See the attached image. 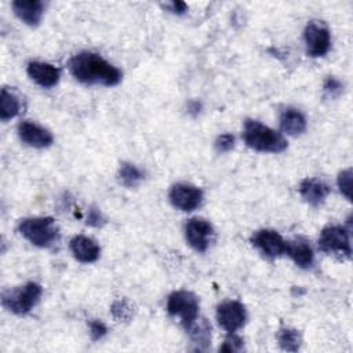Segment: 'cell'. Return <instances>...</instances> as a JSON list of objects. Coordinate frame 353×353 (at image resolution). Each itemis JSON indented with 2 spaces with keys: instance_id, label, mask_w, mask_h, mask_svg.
Listing matches in <instances>:
<instances>
[{
  "instance_id": "13",
  "label": "cell",
  "mask_w": 353,
  "mask_h": 353,
  "mask_svg": "<svg viewBox=\"0 0 353 353\" xmlns=\"http://www.w3.org/2000/svg\"><path fill=\"white\" fill-rule=\"evenodd\" d=\"M26 72L29 77L43 88H51L58 84L61 79V70L47 62L33 61L28 63Z\"/></svg>"
},
{
  "instance_id": "18",
  "label": "cell",
  "mask_w": 353,
  "mask_h": 353,
  "mask_svg": "<svg viewBox=\"0 0 353 353\" xmlns=\"http://www.w3.org/2000/svg\"><path fill=\"white\" fill-rule=\"evenodd\" d=\"M280 127L283 132L296 137L306 130V117L303 113L295 108H287L280 114Z\"/></svg>"
},
{
  "instance_id": "5",
  "label": "cell",
  "mask_w": 353,
  "mask_h": 353,
  "mask_svg": "<svg viewBox=\"0 0 353 353\" xmlns=\"http://www.w3.org/2000/svg\"><path fill=\"white\" fill-rule=\"evenodd\" d=\"M319 248L325 254L338 255L341 258L352 256V245L349 229L341 225L325 226L319 236Z\"/></svg>"
},
{
  "instance_id": "7",
  "label": "cell",
  "mask_w": 353,
  "mask_h": 353,
  "mask_svg": "<svg viewBox=\"0 0 353 353\" xmlns=\"http://www.w3.org/2000/svg\"><path fill=\"white\" fill-rule=\"evenodd\" d=\"M303 39L306 46V52L309 57L319 58L324 57L331 47V34L328 28L317 21H310L305 30Z\"/></svg>"
},
{
  "instance_id": "2",
  "label": "cell",
  "mask_w": 353,
  "mask_h": 353,
  "mask_svg": "<svg viewBox=\"0 0 353 353\" xmlns=\"http://www.w3.org/2000/svg\"><path fill=\"white\" fill-rule=\"evenodd\" d=\"M243 139L248 148L263 153H279L288 145L281 132L251 119L244 123Z\"/></svg>"
},
{
  "instance_id": "26",
  "label": "cell",
  "mask_w": 353,
  "mask_h": 353,
  "mask_svg": "<svg viewBox=\"0 0 353 353\" xmlns=\"http://www.w3.org/2000/svg\"><path fill=\"white\" fill-rule=\"evenodd\" d=\"M215 148L218 152L225 153L234 148V137L232 134H222L215 141Z\"/></svg>"
},
{
  "instance_id": "4",
  "label": "cell",
  "mask_w": 353,
  "mask_h": 353,
  "mask_svg": "<svg viewBox=\"0 0 353 353\" xmlns=\"http://www.w3.org/2000/svg\"><path fill=\"white\" fill-rule=\"evenodd\" d=\"M41 294V285L34 281H29L21 287L6 291L1 296V303L7 310L15 314H26L37 305Z\"/></svg>"
},
{
  "instance_id": "9",
  "label": "cell",
  "mask_w": 353,
  "mask_h": 353,
  "mask_svg": "<svg viewBox=\"0 0 353 353\" xmlns=\"http://www.w3.org/2000/svg\"><path fill=\"white\" fill-rule=\"evenodd\" d=\"M251 244L268 258L281 256L287 250V241L273 229L256 230L251 237Z\"/></svg>"
},
{
  "instance_id": "8",
  "label": "cell",
  "mask_w": 353,
  "mask_h": 353,
  "mask_svg": "<svg viewBox=\"0 0 353 353\" xmlns=\"http://www.w3.org/2000/svg\"><path fill=\"white\" fill-rule=\"evenodd\" d=\"M247 320L245 306L239 301H225L216 307V321L226 332L233 334L240 330Z\"/></svg>"
},
{
  "instance_id": "15",
  "label": "cell",
  "mask_w": 353,
  "mask_h": 353,
  "mask_svg": "<svg viewBox=\"0 0 353 353\" xmlns=\"http://www.w3.org/2000/svg\"><path fill=\"white\" fill-rule=\"evenodd\" d=\"M12 10L23 23L37 26L44 12V4L40 0H15L12 1Z\"/></svg>"
},
{
  "instance_id": "12",
  "label": "cell",
  "mask_w": 353,
  "mask_h": 353,
  "mask_svg": "<svg viewBox=\"0 0 353 353\" xmlns=\"http://www.w3.org/2000/svg\"><path fill=\"white\" fill-rule=\"evenodd\" d=\"M18 135L23 143L37 149L48 148L54 142V137L47 128L29 120L21 121L18 124Z\"/></svg>"
},
{
  "instance_id": "16",
  "label": "cell",
  "mask_w": 353,
  "mask_h": 353,
  "mask_svg": "<svg viewBox=\"0 0 353 353\" xmlns=\"http://www.w3.org/2000/svg\"><path fill=\"white\" fill-rule=\"evenodd\" d=\"M330 186L317 178H305L299 183V194L310 205H320L330 194Z\"/></svg>"
},
{
  "instance_id": "17",
  "label": "cell",
  "mask_w": 353,
  "mask_h": 353,
  "mask_svg": "<svg viewBox=\"0 0 353 353\" xmlns=\"http://www.w3.org/2000/svg\"><path fill=\"white\" fill-rule=\"evenodd\" d=\"M285 254L295 262L296 266L302 269H307L313 265L314 254L313 248L305 239H295L291 241H287V250Z\"/></svg>"
},
{
  "instance_id": "19",
  "label": "cell",
  "mask_w": 353,
  "mask_h": 353,
  "mask_svg": "<svg viewBox=\"0 0 353 353\" xmlns=\"http://www.w3.org/2000/svg\"><path fill=\"white\" fill-rule=\"evenodd\" d=\"M186 332L190 335L192 341L201 349H205L211 342V325L205 319L197 317L190 325H188Z\"/></svg>"
},
{
  "instance_id": "10",
  "label": "cell",
  "mask_w": 353,
  "mask_h": 353,
  "mask_svg": "<svg viewBox=\"0 0 353 353\" xmlns=\"http://www.w3.org/2000/svg\"><path fill=\"white\" fill-rule=\"evenodd\" d=\"M171 204L185 212L199 208L203 203V192L197 186L189 183H175L170 190Z\"/></svg>"
},
{
  "instance_id": "11",
  "label": "cell",
  "mask_w": 353,
  "mask_h": 353,
  "mask_svg": "<svg viewBox=\"0 0 353 353\" xmlns=\"http://www.w3.org/2000/svg\"><path fill=\"white\" fill-rule=\"evenodd\" d=\"M214 228L204 218H190L185 225V236L188 243L199 252H204L212 239Z\"/></svg>"
},
{
  "instance_id": "3",
  "label": "cell",
  "mask_w": 353,
  "mask_h": 353,
  "mask_svg": "<svg viewBox=\"0 0 353 353\" xmlns=\"http://www.w3.org/2000/svg\"><path fill=\"white\" fill-rule=\"evenodd\" d=\"M18 230L29 243L41 248L51 247L59 240V228L51 216L23 218Z\"/></svg>"
},
{
  "instance_id": "28",
  "label": "cell",
  "mask_w": 353,
  "mask_h": 353,
  "mask_svg": "<svg viewBox=\"0 0 353 353\" xmlns=\"http://www.w3.org/2000/svg\"><path fill=\"white\" fill-rule=\"evenodd\" d=\"M343 90V84L335 79V77H328L324 83V91L330 95V97H338Z\"/></svg>"
},
{
  "instance_id": "14",
  "label": "cell",
  "mask_w": 353,
  "mask_h": 353,
  "mask_svg": "<svg viewBox=\"0 0 353 353\" xmlns=\"http://www.w3.org/2000/svg\"><path fill=\"white\" fill-rule=\"evenodd\" d=\"M69 248L74 259H77L81 263L95 262L101 254V247L98 245V243L94 239L84 234L74 236L69 243Z\"/></svg>"
},
{
  "instance_id": "21",
  "label": "cell",
  "mask_w": 353,
  "mask_h": 353,
  "mask_svg": "<svg viewBox=\"0 0 353 353\" xmlns=\"http://www.w3.org/2000/svg\"><path fill=\"white\" fill-rule=\"evenodd\" d=\"M277 341H279V345L281 349H284L287 352H296L301 347L302 336L298 330L284 327V328L279 330Z\"/></svg>"
},
{
  "instance_id": "25",
  "label": "cell",
  "mask_w": 353,
  "mask_h": 353,
  "mask_svg": "<svg viewBox=\"0 0 353 353\" xmlns=\"http://www.w3.org/2000/svg\"><path fill=\"white\" fill-rule=\"evenodd\" d=\"M243 349V339L237 335L229 334V336L223 341L222 346H219V350L222 352H239Z\"/></svg>"
},
{
  "instance_id": "30",
  "label": "cell",
  "mask_w": 353,
  "mask_h": 353,
  "mask_svg": "<svg viewBox=\"0 0 353 353\" xmlns=\"http://www.w3.org/2000/svg\"><path fill=\"white\" fill-rule=\"evenodd\" d=\"M168 8H170L171 12L181 15V14H185V12H186L188 6H186L183 1H174V3H171V4L168 6Z\"/></svg>"
},
{
  "instance_id": "29",
  "label": "cell",
  "mask_w": 353,
  "mask_h": 353,
  "mask_svg": "<svg viewBox=\"0 0 353 353\" xmlns=\"http://www.w3.org/2000/svg\"><path fill=\"white\" fill-rule=\"evenodd\" d=\"M103 222H105V218H103L102 212H101L98 208L91 207V208L88 210L87 223H88L90 226H95V228H98V226H102V225H103Z\"/></svg>"
},
{
  "instance_id": "24",
  "label": "cell",
  "mask_w": 353,
  "mask_h": 353,
  "mask_svg": "<svg viewBox=\"0 0 353 353\" xmlns=\"http://www.w3.org/2000/svg\"><path fill=\"white\" fill-rule=\"evenodd\" d=\"M110 312L113 314V317L116 320H130L131 316H132V307L130 306V303L125 301V299H120V301H116L112 307H110Z\"/></svg>"
},
{
  "instance_id": "23",
  "label": "cell",
  "mask_w": 353,
  "mask_h": 353,
  "mask_svg": "<svg viewBox=\"0 0 353 353\" xmlns=\"http://www.w3.org/2000/svg\"><path fill=\"white\" fill-rule=\"evenodd\" d=\"M339 192L347 199L352 200V168H346L339 172L336 179Z\"/></svg>"
},
{
  "instance_id": "27",
  "label": "cell",
  "mask_w": 353,
  "mask_h": 353,
  "mask_svg": "<svg viewBox=\"0 0 353 353\" xmlns=\"http://www.w3.org/2000/svg\"><path fill=\"white\" fill-rule=\"evenodd\" d=\"M88 325H90V335H91L92 341H98V339L103 338L108 332L106 325L99 320H91Z\"/></svg>"
},
{
  "instance_id": "1",
  "label": "cell",
  "mask_w": 353,
  "mask_h": 353,
  "mask_svg": "<svg viewBox=\"0 0 353 353\" xmlns=\"http://www.w3.org/2000/svg\"><path fill=\"white\" fill-rule=\"evenodd\" d=\"M70 74L83 84H101L106 87L121 81L123 73L103 57L91 51H81L73 55L68 63Z\"/></svg>"
},
{
  "instance_id": "20",
  "label": "cell",
  "mask_w": 353,
  "mask_h": 353,
  "mask_svg": "<svg viewBox=\"0 0 353 353\" xmlns=\"http://www.w3.org/2000/svg\"><path fill=\"white\" fill-rule=\"evenodd\" d=\"M21 112V101L19 98L10 90L3 88L0 94V119L7 121L14 119Z\"/></svg>"
},
{
  "instance_id": "22",
  "label": "cell",
  "mask_w": 353,
  "mask_h": 353,
  "mask_svg": "<svg viewBox=\"0 0 353 353\" xmlns=\"http://www.w3.org/2000/svg\"><path fill=\"white\" fill-rule=\"evenodd\" d=\"M119 181L127 188H135L143 179V172L132 163H123L119 168Z\"/></svg>"
},
{
  "instance_id": "6",
  "label": "cell",
  "mask_w": 353,
  "mask_h": 353,
  "mask_svg": "<svg viewBox=\"0 0 353 353\" xmlns=\"http://www.w3.org/2000/svg\"><path fill=\"white\" fill-rule=\"evenodd\" d=\"M167 312L171 316H178L182 325L186 328L199 317V299L190 291H174L168 295Z\"/></svg>"
}]
</instances>
